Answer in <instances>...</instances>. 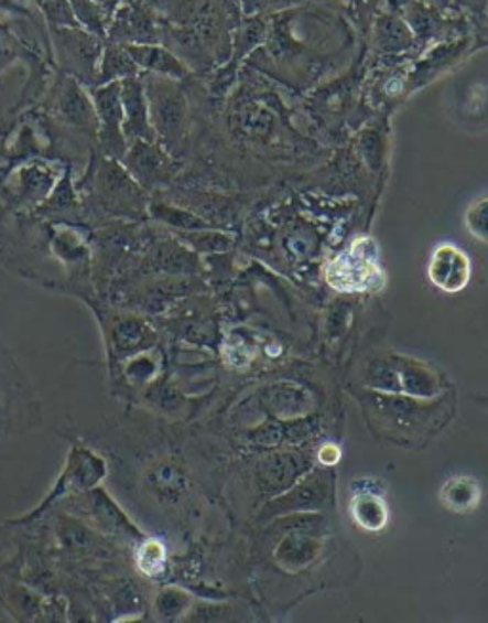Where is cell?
I'll list each match as a JSON object with an SVG mask.
<instances>
[{
  "mask_svg": "<svg viewBox=\"0 0 488 623\" xmlns=\"http://www.w3.org/2000/svg\"><path fill=\"white\" fill-rule=\"evenodd\" d=\"M111 350L117 353L119 357H130V353L143 347L145 340H148V329L143 326L138 319H119L117 323L111 326Z\"/></svg>",
  "mask_w": 488,
  "mask_h": 623,
  "instance_id": "16",
  "label": "cell"
},
{
  "mask_svg": "<svg viewBox=\"0 0 488 623\" xmlns=\"http://www.w3.org/2000/svg\"><path fill=\"white\" fill-rule=\"evenodd\" d=\"M318 460L326 463V465H334V463H338V460H340V449L334 447V444H328V447L318 452Z\"/></svg>",
  "mask_w": 488,
  "mask_h": 623,
  "instance_id": "27",
  "label": "cell"
},
{
  "mask_svg": "<svg viewBox=\"0 0 488 623\" xmlns=\"http://www.w3.org/2000/svg\"><path fill=\"white\" fill-rule=\"evenodd\" d=\"M347 12L354 18L355 23H359L362 33H367L370 23L375 22L376 10L380 0H344Z\"/></svg>",
  "mask_w": 488,
  "mask_h": 623,
  "instance_id": "25",
  "label": "cell"
},
{
  "mask_svg": "<svg viewBox=\"0 0 488 623\" xmlns=\"http://www.w3.org/2000/svg\"><path fill=\"white\" fill-rule=\"evenodd\" d=\"M124 49H127L128 54L134 60L138 67L149 69L151 73L161 75V77H187L185 65L169 50L153 46V44H130V46H124Z\"/></svg>",
  "mask_w": 488,
  "mask_h": 623,
  "instance_id": "12",
  "label": "cell"
},
{
  "mask_svg": "<svg viewBox=\"0 0 488 623\" xmlns=\"http://www.w3.org/2000/svg\"><path fill=\"white\" fill-rule=\"evenodd\" d=\"M354 41L346 22L321 8H297L276 12L271 20L262 52L250 64H305L321 67Z\"/></svg>",
  "mask_w": 488,
  "mask_h": 623,
  "instance_id": "1",
  "label": "cell"
},
{
  "mask_svg": "<svg viewBox=\"0 0 488 623\" xmlns=\"http://www.w3.org/2000/svg\"><path fill=\"white\" fill-rule=\"evenodd\" d=\"M124 162H127L128 172H132L135 182L153 183L163 174L164 157L153 141L134 140L132 149H128L124 153Z\"/></svg>",
  "mask_w": 488,
  "mask_h": 623,
  "instance_id": "14",
  "label": "cell"
},
{
  "mask_svg": "<svg viewBox=\"0 0 488 623\" xmlns=\"http://www.w3.org/2000/svg\"><path fill=\"white\" fill-rule=\"evenodd\" d=\"M115 39H124L138 44H151L156 41V28L153 15L142 4L121 8L119 20L113 28Z\"/></svg>",
  "mask_w": 488,
  "mask_h": 623,
  "instance_id": "13",
  "label": "cell"
},
{
  "mask_svg": "<svg viewBox=\"0 0 488 623\" xmlns=\"http://www.w3.org/2000/svg\"><path fill=\"white\" fill-rule=\"evenodd\" d=\"M62 111H64L65 119L80 127L90 125V122L98 125L96 109L75 83H67L65 86L64 96H62Z\"/></svg>",
  "mask_w": 488,
  "mask_h": 623,
  "instance_id": "20",
  "label": "cell"
},
{
  "mask_svg": "<svg viewBox=\"0 0 488 623\" xmlns=\"http://www.w3.org/2000/svg\"><path fill=\"white\" fill-rule=\"evenodd\" d=\"M122 132L128 140L155 141V130L149 119L148 94L142 83L135 77L124 78L121 83Z\"/></svg>",
  "mask_w": 488,
  "mask_h": 623,
  "instance_id": "7",
  "label": "cell"
},
{
  "mask_svg": "<svg viewBox=\"0 0 488 623\" xmlns=\"http://www.w3.org/2000/svg\"><path fill=\"white\" fill-rule=\"evenodd\" d=\"M435 7L441 8L443 12H451L453 10V0H432Z\"/></svg>",
  "mask_w": 488,
  "mask_h": 623,
  "instance_id": "29",
  "label": "cell"
},
{
  "mask_svg": "<svg viewBox=\"0 0 488 623\" xmlns=\"http://www.w3.org/2000/svg\"><path fill=\"white\" fill-rule=\"evenodd\" d=\"M43 7L50 22L57 28H77V18H75L69 0H48V2H44Z\"/></svg>",
  "mask_w": 488,
  "mask_h": 623,
  "instance_id": "24",
  "label": "cell"
},
{
  "mask_svg": "<svg viewBox=\"0 0 488 623\" xmlns=\"http://www.w3.org/2000/svg\"><path fill=\"white\" fill-rule=\"evenodd\" d=\"M56 35L62 41L65 64L69 65L75 73L88 75L96 64V56L99 52L98 41L93 35L67 31L65 28L56 29Z\"/></svg>",
  "mask_w": 488,
  "mask_h": 623,
  "instance_id": "10",
  "label": "cell"
},
{
  "mask_svg": "<svg viewBox=\"0 0 488 623\" xmlns=\"http://www.w3.org/2000/svg\"><path fill=\"white\" fill-rule=\"evenodd\" d=\"M148 104L153 130L166 141V146L176 141L182 133L185 115L182 92L174 88L166 78H156L155 83L149 85Z\"/></svg>",
  "mask_w": 488,
  "mask_h": 623,
  "instance_id": "4",
  "label": "cell"
},
{
  "mask_svg": "<svg viewBox=\"0 0 488 623\" xmlns=\"http://www.w3.org/2000/svg\"><path fill=\"white\" fill-rule=\"evenodd\" d=\"M427 275L433 284L441 288L443 292L456 294L467 287L469 277H471V264L466 253L458 246L441 245L433 253Z\"/></svg>",
  "mask_w": 488,
  "mask_h": 623,
  "instance_id": "6",
  "label": "cell"
},
{
  "mask_svg": "<svg viewBox=\"0 0 488 623\" xmlns=\"http://www.w3.org/2000/svg\"><path fill=\"white\" fill-rule=\"evenodd\" d=\"M85 502L88 504V512H86L88 517L93 518L101 530L111 534H124L128 538H143L142 533L130 523V518L122 513L121 507L115 504L109 494H106L101 488H94V491L88 492Z\"/></svg>",
  "mask_w": 488,
  "mask_h": 623,
  "instance_id": "9",
  "label": "cell"
},
{
  "mask_svg": "<svg viewBox=\"0 0 488 623\" xmlns=\"http://www.w3.org/2000/svg\"><path fill=\"white\" fill-rule=\"evenodd\" d=\"M98 190L101 198L117 208H127L130 201L140 193L138 185L132 182V175L117 167L115 161L104 162V167L99 169Z\"/></svg>",
  "mask_w": 488,
  "mask_h": 623,
  "instance_id": "11",
  "label": "cell"
},
{
  "mask_svg": "<svg viewBox=\"0 0 488 623\" xmlns=\"http://www.w3.org/2000/svg\"><path fill=\"white\" fill-rule=\"evenodd\" d=\"M39 2H41V4H44V2H48V0H39Z\"/></svg>",
  "mask_w": 488,
  "mask_h": 623,
  "instance_id": "30",
  "label": "cell"
},
{
  "mask_svg": "<svg viewBox=\"0 0 488 623\" xmlns=\"http://www.w3.org/2000/svg\"><path fill=\"white\" fill-rule=\"evenodd\" d=\"M466 227L477 240L488 243V196L469 206Z\"/></svg>",
  "mask_w": 488,
  "mask_h": 623,
  "instance_id": "22",
  "label": "cell"
},
{
  "mask_svg": "<svg viewBox=\"0 0 488 623\" xmlns=\"http://www.w3.org/2000/svg\"><path fill=\"white\" fill-rule=\"evenodd\" d=\"M52 185V175L48 170L29 169L23 172L22 178V195L25 198H35L48 193Z\"/></svg>",
  "mask_w": 488,
  "mask_h": 623,
  "instance_id": "23",
  "label": "cell"
},
{
  "mask_svg": "<svg viewBox=\"0 0 488 623\" xmlns=\"http://www.w3.org/2000/svg\"><path fill=\"white\" fill-rule=\"evenodd\" d=\"M351 517L365 530L378 533L386 526L390 515H388V507L383 504L382 497L375 496V494H359L351 502Z\"/></svg>",
  "mask_w": 488,
  "mask_h": 623,
  "instance_id": "17",
  "label": "cell"
},
{
  "mask_svg": "<svg viewBox=\"0 0 488 623\" xmlns=\"http://www.w3.org/2000/svg\"><path fill=\"white\" fill-rule=\"evenodd\" d=\"M106 476L107 463L101 455L96 454L93 449H88L85 444H73V449L65 458L64 470L57 476L48 496L44 497L36 509L28 513L18 523H31L59 500L78 496V494H86V492L98 488Z\"/></svg>",
  "mask_w": 488,
  "mask_h": 623,
  "instance_id": "2",
  "label": "cell"
},
{
  "mask_svg": "<svg viewBox=\"0 0 488 623\" xmlns=\"http://www.w3.org/2000/svg\"><path fill=\"white\" fill-rule=\"evenodd\" d=\"M312 0H241L245 14H269V12H283L289 8L305 4Z\"/></svg>",
  "mask_w": 488,
  "mask_h": 623,
  "instance_id": "26",
  "label": "cell"
},
{
  "mask_svg": "<svg viewBox=\"0 0 488 623\" xmlns=\"http://www.w3.org/2000/svg\"><path fill=\"white\" fill-rule=\"evenodd\" d=\"M441 502L456 513L474 512L481 502V486L471 476H454L443 486Z\"/></svg>",
  "mask_w": 488,
  "mask_h": 623,
  "instance_id": "15",
  "label": "cell"
},
{
  "mask_svg": "<svg viewBox=\"0 0 488 623\" xmlns=\"http://www.w3.org/2000/svg\"><path fill=\"white\" fill-rule=\"evenodd\" d=\"M94 109L98 117L99 140L107 153L121 159L127 153V138L122 132L121 80L109 83L94 94Z\"/></svg>",
  "mask_w": 488,
  "mask_h": 623,
  "instance_id": "5",
  "label": "cell"
},
{
  "mask_svg": "<svg viewBox=\"0 0 488 623\" xmlns=\"http://www.w3.org/2000/svg\"><path fill=\"white\" fill-rule=\"evenodd\" d=\"M93 2H96L98 7L104 8L107 14H111V12H113V8L117 7L121 0H93Z\"/></svg>",
  "mask_w": 488,
  "mask_h": 623,
  "instance_id": "28",
  "label": "cell"
},
{
  "mask_svg": "<svg viewBox=\"0 0 488 623\" xmlns=\"http://www.w3.org/2000/svg\"><path fill=\"white\" fill-rule=\"evenodd\" d=\"M78 23H83L94 35H106L109 14L93 0H69Z\"/></svg>",
  "mask_w": 488,
  "mask_h": 623,
  "instance_id": "21",
  "label": "cell"
},
{
  "mask_svg": "<svg viewBox=\"0 0 488 623\" xmlns=\"http://www.w3.org/2000/svg\"><path fill=\"white\" fill-rule=\"evenodd\" d=\"M135 73H138V65L130 57L127 49L111 46V49L106 50L104 65H101V71H99V83L101 85L117 83L121 78L124 80V78L135 77Z\"/></svg>",
  "mask_w": 488,
  "mask_h": 623,
  "instance_id": "19",
  "label": "cell"
},
{
  "mask_svg": "<svg viewBox=\"0 0 488 623\" xmlns=\"http://www.w3.org/2000/svg\"><path fill=\"white\" fill-rule=\"evenodd\" d=\"M326 280L338 292H372L383 287L386 277L376 264V243L372 238L355 240L346 254L326 267Z\"/></svg>",
  "mask_w": 488,
  "mask_h": 623,
  "instance_id": "3",
  "label": "cell"
},
{
  "mask_svg": "<svg viewBox=\"0 0 488 623\" xmlns=\"http://www.w3.org/2000/svg\"><path fill=\"white\" fill-rule=\"evenodd\" d=\"M166 547L163 541L156 538H142L140 546L135 547V567L148 578H156L166 568Z\"/></svg>",
  "mask_w": 488,
  "mask_h": 623,
  "instance_id": "18",
  "label": "cell"
},
{
  "mask_svg": "<svg viewBox=\"0 0 488 623\" xmlns=\"http://www.w3.org/2000/svg\"><path fill=\"white\" fill-rule=\"evenodd\" d=\"M372 44L378 54L382 56L399 57L417 50L416 36L406 25L403 15L383 10L376 14L372 22Z\"/></svg>",
  "mask_w": 488,
  "mask_h": 623,
  "instance_id": "8",
  "label": "cell"
}]
</instances>
